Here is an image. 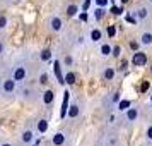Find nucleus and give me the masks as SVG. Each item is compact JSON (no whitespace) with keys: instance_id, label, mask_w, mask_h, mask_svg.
<instances>
[{"instance_id":"1","label":"nucleus","mask_w":152,"mask_h":146,"mask_svg":"<svg viewBox=\"0 0 152 146\" xmlns=\"http://www.w3.org/2000/svg\"><path fill=\"white\" fill-rule=\"evenodd\" d=\"M17 84L19 83L14 79L12 72L7 74V76H4V79H2V86H0V98H2L4 102L14 100V95L17 93Z\"/></svg>"},{"instance_id":"2","label":"nucleus","mask_w":152,"mask_h":146,"mask_svg":"<svg viewBox=\"0 0 152 146\" xmlns=\"http://www.w3.org/2000/svg\"><path fill=\"white\" fill-rule=\"evenodd\" d=\"M17 95H19V98H21L24 103H36L38 100H39V91H38V88H34V86H29V84H24V86H21L19 90H17Z\"/></svg>"},{"instance_id":"3","label":"nucleus","mask_w":152,"mask_h":146,"mask_svg":"<svg viewBox=\"0 0 152 146\" xmlns=\"http://www.w3.org/2000/svg\"><path fill=\"white\" fill-rule=\"evenodd\" d=\"M28 74H29V64L26 60H17L15 65L12 67V76H14V79L21 84L28 79Z\"/></svg>"},{"instance_id":"4","label":"nucleus","mask_w":152,"mask_h":146,"mask_svg":"<svg viewBox=\"0 0 152 146\" xmlns=\"http://www.w3.org/2000/svg\"><path fill=\"white\" fill-rule=\"evenodd\" d=\"M51 146H72V138L67 131H58L53 134V138L50 139Z\"/></svg>"},{"instance_id":"5","label":"nucleus","mask_w":152,"mask_h":146,"mask_svg":"<svg viewBox=\"0 0 152 146\" xmlns=\"http://www.w3.org/2000/svg\"><path fill=\"white\" fill-rule=\"evenodd\" d=\"M138 117H140V108H138L137 105H135V107H130L128 110H125V113H123L125 127H130V125H133L138 120Z\"/></svg>"},{"instance_id":"6","label":"nucleus","mask_w":152,"mask_h":146,"mask_svg":"<svg viewBox=\"0 0 152 146\" xmlns=\"http://www.w3.org/2000/svg\"><path fill=\"white\" fill-rule=\"evenodd\" d=\"M82 112H84V105L80 103V100H75V102L70 103L69 112H67V119L69 120H75V119L82 117Z\"/></svg>"},{"instance_id":"7","label":"nucleus","mask_w":152,"mask_h":146,"mask_svg":"<svg viewBox=\"0 0 152 146\" xmlns=\"http://www.w3.org/2000/svg\"><path fill=\"white\" fill-rule=\"evenodd\" d=\"M34 139V131L31 127H24L21 132H19V145L21 146H29Z\"/></svg>"},{"instance_id":"8","label":"nucleus","mask_w":152,"mask_h":146,"mask_svg":"<svg viewBox=\"0 0 152 146\" xmlns=\"http://www.w3.org/2000/svg\"><path fill=\"white\" fill-rule=\"evenodd\" d=\"M48 28H50V31H53V33H60L63 29V21L58 16H51L50 21H48Z\"/></svg>"},{"instance_id":"9","label":"nucleus","mask_w":152,"mask_h":146,"mask_svg":"<svg viewBox=\"0 0 152 146\" xmlns=\"http://www.w3.org/2000/svg\"><path fill=\"white\" fill-rule=\"evenodd\" d=\"M132 64L135 67H144L145 64H147V55H145L144 52H135L133 57H132Z\"/></svg>"},{"instance_id":"10","label":"nucleus","mask_w":152,"mask_h":146,"mask_svg":"<svg viewBox=\"0 0 152 146\" xmlns=\"http://www.w3.org/2000/svg\"><path fill=\"white\" fill-rule=\"evenodd\" d=\"M53 72H55V77L56 81H58V84H65V76H63L62 72V64H60V60H55L53 62Z\"/></svg>"},{"instance_id":"11","label":"nucleus","mask_w":152,"mask_h":146,"mask_svg":"<svg viewBox=\"0 0 152 146\" xmlns=\"http://www.w3.org/2000/svg\"><path fill=\"white\" fill-rule=\"evenodd\" d=\"M55 98H56V91H55V90H46V91L41 95V102H43V105L50 107V105L55 102Z\"/></svg>"},{"instance_id":"12","label":"nucleus","mask_w":152,"mask_h":146,"mask_svg":"<svg viewBox=\"0 0 152 146\" xmlns=\"http://www.w3.org/2000/svg\"><path fill=\"white\" fill-rule=\"evenodd\" d=\"M69 107H70V93H69V91H65V93H63L62 108H60V119H65V117H67V112H69Z\"/></svg>"},{"instance_id":"13","label":"nucleus","mask_w":152,"mask_h":146,"mask_svg":"<svg viewBox=\"0 0 152 146\" xmlns=\"http://www.w3.org/2000/svg\"><path fill=\"white\" fill-rule=\"evenodd\" d=\"M48 127H50V120L46 117H39L36 120V132L45 134V132L48 131Z\"/></svg>"},{"instance_id":"14","label":"nucleus","mask_w":152,"mask_h":146,"mask_svg":"<svg viewBox=\"0 0 152 146\" xmlns=\"http://www.w3.org/2000/svg\"><path fill=\"white\" fill-rule=\"evenodd\" d=\"M104 146H120V138H118L116 132H108L106 134V145Z\"/></svg>"},{"instance_id":"15","label":"nucleus","mask_w":152,"mask_h":146,"mask_svg":"<svg viewBox=\"0 0 152 146\" xmlns=\"http://www.w3.org/2000/svg\"><path fill=\"white\" fill-rule=\"evenodd\" d=\"M118 102H120V91H115V93L110 96V100H108V98L104 100V105H106V107H108V110H110L113 105H118Z\"/></svg>"},{"instance_id":"16","label":"nucleus","mask_w":152,"mask_h":146,"mask_svg":"<svg viewBox=\"0 0 152 146\" xmlns=\"http://www.w3.org/2000/svg\"><path fill=\"white\" fill-rule=\"evenodd\" d=\"M101 38H103V33H101V29H97V28H92L89 31V40L92 43H97V42H101Z\"/></svg>"},{"instance_id":"17","label":"nucleus","mask_w":152,"mask_h":146,"mask_svg":"<svg viewBox=\"0 0 152 146\" xmlns=\"http://www.w3.org/2000/svg\"><path fill=\"white\" fill-rule=\"evenodd\" d=\"M101 77H103L104 81H113V79H115V69H113V67H104Z\"/></svg>"},{"instance_id":"18","label":"nucleus","mask_w":152,"mask_h":146,"mask_svg":"<svg viewBox=\"0 0 152 146\" xmlns=\"http://www.w3.org/2000/svg\"><path fill=\"white\" fill-rule=\"evenodd\" d=\"M147 16H149V9L147 7H138L137 10H135V17L137 19H140V21H144V19H147Z\"/></svg>"},{"instance_id":"19","label":"nucleus","mask_w":152,"mask_h":146,"mask_svg":"<svg viewBox=\"0 0 152 146\" xmlns=\"http://www.w3.org/2000/svg\"><path fill=\"white\" fill-rule=\"evenodd\" d=\"M99 53H101L103 57H110V55H113V48H111L110 43H103V45L99 47Z\"/></svg>"},{"instance_id":"20","label":"nucleus","mask_w":152,"mask_h":146,"mask_svg":"<svg viewBox=\"0 0 152 146\" xmlns=\"http://www.w3.org/2000/svg\"><path fill=\"white\" fill-rule=\"evenodd\" d=\"M140 43L145 45V47H151V45H152V33H151V31L142 33V36H140Z\"/></svg>"},{"instance_id":"21","label":"nucleus","mask_w":152,"mask_h":146,"mask_svg":"<svg viewBox=\"0 0 152 146\" xmlns=\"http://www.w3.org/2000/svg\"><path fill=\"white\" fill-rule=\"evenodd\" d=\"M130 107H132L130 100H120V102H118V105H116L118 112H125V110H128Z\"/></svg>"},{"instance_id":"22","label":"nucleus","mask_w":152,"mask_h":146,"mask_svg":"<svg viewBox=\"0 0 152 146\" xmlns=\"http://www.w3.org/2000/svg\"><path fill=\"white\" fill-rule=\"evenodd\" d=\"M75 72H72V70H67V74H65V83L72 86V84H75Z\"/></svg>"},{"instance_id":"23","label":"nucleus","mask_w":152,"mask_h":146,"mask_svg":"<svg viewBox=\"0 0 152 146\" xmlns=\"http://www.w3.org/2000/svg\"><path fill=\"white\" fill-rule=\"evenodd\" d=\"M39 59H41L43 62H48V60H51V50H50V48L41 50V53H39Z\"/></svg>"},{"instance_id":"24","label":"nucleus","mask_w":152,"mask_h":146,"mask_svg":"<svg viewBox=\"0 0 152 146\" xmlns=\"http://www.w3.org/2000/svg\"><path fill=\"white\" fill-rule=\"evenodd\" d=\"M77 10H79V7H77L75 4H70L69 7H67V16H69V17H74V16L77 14Z\"/></svg>"},{"instance_id":"25","label":"nucleus","mask_w":152,"mask_h":146,"mask_svg":"<svg viewBox=\"0 0 152 146\" xmlns=\"http://www.w3.org/2000/svg\"><path fill=\"white\" fill-rule=\"evenodd\" d=\"M7 24H9V17L7 16H0V31H4L7 28Z\"/></svg>"},{"instance_id":"26","label":"nucleus","mask_w":152,"mask_h":146,"mask_svg":"<svg viewBox=\"0 0 152 146\" xmlns=\"http://www.w3.org/2000/svg\"><path fill=\"white\" fill-rule=\"evenodd\" d=\"M145 138H147L149 143H152V122L147 125V129H145Z\"/></svg>"},{"instance_id":"27","label":"nucleus","mask_w":152,"mask_h":146,"mask_svg":"<svg viewBox=\"0 0 152 146\" xmlns=\"http://www.w3.org/2000/svg\"><path fill=\"white\" fill-rule=\"evenodd\" d=\"M63 64H65L67 67H72V64H74V59H72V55H65V57H63Z\"/></svg>"},{"instance_id":"28","label":"nucleus","mask_w":152,"mask_h":146,"mask_svg":"<svg viewBox=\"0 0 152 146\" xmlns=\"http://www.w3.org/2000/svg\"><path fill=\"white\" fill-rule=\"evenodd\" d=\"M39 84H48V74L46 72H41V76H39Z\"/></svg>"},{"instance_id":"29","label":"nucleus","mask_w":152,"mask_h":146,"mask_svg":"<svg viewBox=\"0 0 152 146\" xmlns=\"http://www.w3.org/2000/svg\"><path fill=\"white\" fill-rule=\"evenodd\" d=\"M106 33H108V36H111V38H113V36H115V33H116V28H115V26H108Z\"/></svg>"},{"instance_id":"30","label":"nucleus","mask_w":152,"mask_h":146,"mask_svg":"<svg viewBox=\"0 0 152 146\" xmlns=\"http://www.w3.org/2000/svg\"><path fill=\"white\" fill-rule=\"evenodd\" d=\"M91 7V0H84V4H82V12H87Z\"/></svg>"},{"instance_id":"31","label":"nucleus","mask_w":152,"mask_h":146,"mask_svg":"<svg viewBox=\"0 0 152 146\" xmlns=\"http://www.w3.org/2000/svg\"><path fill=\"white\" fill-rule=\"evenodd\" d=\"M103 16H104V9H103V7L96 9V19H101Z\"/></svg>"},{"instance_id":"32","label":"nucleus","mask_w":152,"mask_h":146,"mask_svg":"<svg viewBox=\"0 0 152 146\" xmlns=\"http://www.w3.org/2000/svg\"><path fill=\"white\" fill-rule=\"evenodd\" d=\"M120 53H121V48L120 47H115L113 48V57H120Z\"/></svg>"},{"instance_id":"33","label":"nucleus","mask_w":152,"mask_h":146,"mask_svg":"<svg viewBox=\"0 0 152 146\" xmlns=\"http://www.w3.org/2000/svg\"><path fill=\"white\" fill-rule=\"evenodd\" d=\"M96 4L99 5V7H104V5L108 4V0H96Z\"/></svg>"},{"instance_id":"34","label":"nucleus","mask_w":152,"mask_h":146,"mask_svg":"<svg viewBox=\"0 0 152 146\" xmlns=\"http://www.w3.org/2000/svg\"><path fill=\"white\" fill-rule=\"evenodd\" d=\"M4 50H5V43H4L2 40H0V57L4 55Z\"/></svg>"},{"instance_id":"35","label":"nucleus","mask_w":152,"mask_h":146,"mask_svg":"<svg viewBox=\"0 0 152 146\" xmlns=\"http://www.w3.org/2000/svg\"><path fill=\"white\" fill-rule=\"evenodd\" d=\"M130 47H132V50H135V52H138V43L137 42H130Z\"/></svg>"},{"instance_id":"36","label":"nucleus","mask_w":152,"mask_h":146,"mask_svg":"<svg viewBox=\"0 0 152 146\" xmlns=\"http://www.w3.org/2000/svg\"><path fill=\"white\" fill-rule=\"evenodd\" d=\"M126 21H128V22H133V24H135V22H137V17H133V16H126Z\"/></svg>"},{"instance_id":"37","label":"nucleus","mask_w":152,"mask_h":146,"mask_svg":"<svg viewBox=\"0 0 152 146\" xmlns=\"http://www.w3.org/2000/svg\"><path fill=\"white\" fill-rule=\"evenodd\" d=\"M111 10H113V14H121L123 12V9H116V7H113Z\"/></svg>"},{"instance_id":"38","label":"nucleus","mask_w":152,"mask_h":146,"mask_svg":"<svg viewBox=\"0 0 152 146\" xmlns=\"http://www.w3.org/2000/svg\"><path fill=\"white\" fill-rule=\"evenodd\" d=\"M80 19H82V21H86V19H87V14H86V12H82V14H80Z\"/></svg>"},{"instance_id":"39","label":"nucleus","mask_w":152,"mask_h":146,"mask_svg":"<svg viewBox=\"0 0 152 146\" xmlns=\"http://www.w3.org/2000/svg\"><path fill=\"white\" fill-rule=\"evenodd\" d=\"M0 146H14V145H12V143H2Z\"/></svg>"},{"instance_id":"40","label":"nucleus","mask_w":152,"mask_h":146,"mask_svg":"<svg viewBox=\"0 0 152 146\" xmlns=\"http://www.w3.org/2000/svg\"><path fill=\"white\" fill-rule=\"evenodd\" d=\"M2 79H4V77H2V76H0V86H2Z\"/></svg>"},{"instance_id":"41","label":"nucleus","mask_w":152,"mask_h":146,"mask_svg":"<svg viewBox=\"0 0 152 146\" xmlns=\"http://www.w3.org/2000/svg\"><path fill=\"white\" fill-rule=\"evenodd\" d=\"M121 2H123V4H126V2H128V0H121Z\"/></svg>"},{"instance_id":"42","label":"nucleus","mask_w":152,"mask_h":146,"mask_svg":"<svg viewBox=\"0 0 152 146\" xmlns=\"http://www.w3.org/2000/svg\"><path fill=\"white\" fill-rule=\"evenodd\" d=\"M147 2H149V4H151V5H152V0H147Z\"/></svg>"},{"instance_id":"43","label":"nucleus","mask_w":152,"mask_h":146,"mask_svg":"<svg viewBox=\"0 0 152 146\" xmlns=\"http://www.w3.org/2000/svg\"><path fill=\"white\" fill-rule=\"evenodd\" d=\"M142 146H152V145H142Z\"/></svg>"},{"instance_id":"44","label":"nucleus","mask_w":152,"mask_h":146,"mask_svg":"<svg viewBox=\"0 0 152 146\" xmlns=\"http://www.w3.org/2000/svg\"><path fill=\"white\" fill-rule=\"evenodd\" d=\"M111 2H116V0H111Z\"/></svg>"},{"instance_id":"45","label":"nucleus","mask_w":152,"mask_h":146,"mask_svg":"<svg viewBox=\"0 0 152 146\" xmlns=\"http://www.w3.org/2000/svg\"><path fill=\"white\" fill-rule=\"evenodd\" d=\"M36 146H39V143H38V145H36Z\"/></svg>"},{"instance_id":"46","label":"nucleus","mask_w":152,"mask_h":146,"mask_svg":"<svg viewBox=\"0 0 152 146\" xmlns=\"http://www.w3.org/2000/svg\"><path fill=\"white\" fill-rule=\"evenodd\" d=\"M15 2H19V0H15Z\"/></svg>"}]
</instances>
